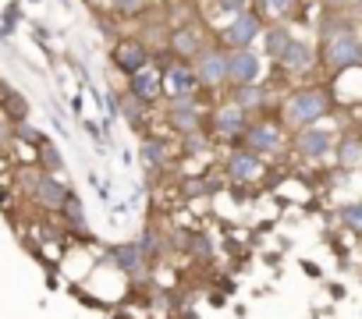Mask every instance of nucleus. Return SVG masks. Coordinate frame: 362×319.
<instances>
[{
  "mask_svg": "<svg viewBox=\"0 0 362 319\" xmlns=\"http://www.w3.org/2000/svg\"><path fill=\"white\" fill-rule=\"evenodd\" d=\"M163 89H167V96L170 92H203L199 78H196V68L189 61H170L163 68Z\"/></svg>",
  "mask_w": 362,
  "mask_h": 319,
  "instance_id": "nucleus-18",
  "label": "nucleus"
},
{
  "mask_svg": "<svg viewBox=\"0 0 362 319\" xmlns=\"http://www.w3.org/2000/svg\"><path fill=\"white\" fill-rule=\"evenodd\" d=\"M210 43H214V36H210L199 22H181V25H174L170 36H167V54H170L174 61H189V64H192Z\"/></svg>",
  "mask_w": 362,
  "mask_h": 319,
  "instance_id": "nucleus-10",
  "label": "nucleus"
},
{
  "mask_svg": "<svg viewBox=\"0 0 362 319\" xmlns=\"http://www.w3.org/2000/svg\"><path fill=\"white\" fill-rule=\"evenodd\" d=\"M89 181H93V188H96V195H100V199L107 203V199H110V188H107V185H103L100 178H89Z\"/></svg>",
  "mask_w": 362,
  "mask_h": 319,
  "instance_id": "nucleus-38",
  "label": "nucleus"
},
{
  "mask_svg": "<svg viewBox=\"0 0 362 319\" xmlns=\"http://www.w3.org/2000/svg\"><path fill=\"white\" fill-rule=\"evenodd\" d=\"M228 75H231V89L238 85H256L263 78V61L252 47L245 50H228Z\"/></svg>",
  "mask_w": 362,
  "mask_h": 319,
  "instance_id": "nucleus-15",
  "label": "nucleus"
},
{
  "mask_svg": "<svg viewBox=\"0 0 362 319\" xmlns=\"http://www.w3.org/2000/svg\"><path fill=\"white\" fill-rule=\"evenodd\" d=\"M110 64H114V71H121L128 78V75H135V71L153 64V50L139 36H117L114 47H110Z\"/></svg>",
  "mask_w": 362,
  "mask_h": 319,
  "instance_id": "nucleus-13",
  "label": "nucleus"
},
{
  "mask_svg": "<svg viewBox=\"0 0 362 319\" xmlns=\"http://www.w3.org/2000/svg\"><path fill=\"white\" fill-rule=\"evenodd\" d=\"M0 114H4L11 124H18V121H25V117H29V100H25L22 92H11L4 103H0Z\"/></svg>",
  "mask_w": 362,
  "mask_h": 319,
  "instance_id": "nucleus-30",
  "label": "nucleus"
},
{
  "mask_svg": "<svg viewBox=\"0 0 362 319\" xmlns=\"http://www.w3.org/2000/svg\"><path fill=\"white\" fill-rule=\"evenodd\" d=\"M15 142V124L4 117V114H0V149H8Z\"/></svg>",
  "mask_w": 362,
  "mask_h": 319,
  "instance_id": "nucleus-35",
  "label": "nucleus"
},
{
  "mask_svg": "<svg viewBox=\"0 0 362 319\" xmlns=\"http://www.w3.org/2000/svg\"><path fill=\"white\" fill-rule=\"evenodd\" d=\"M18 18H22V11H18V4H8V8H4V22H0V25H8V29L15 32V25H18Z\"/></svg>",
  "mask_w": 362,
  "mask_h": 319,
  "instance_id": "nucleus-36",
  "label": "nucleus"
},
{
  "mask_svg": "<svg viewBox=\"0 0 362 319\" xmlns=\"http://www.w3.org/2000/svg\"><path fill=\"white\" fill-rule=\"evenodd\" d=\"M323 8H327V11H351L355 0H323Z\"/></svg>",
  "mask_w": 362,
  "mask_h": 319,
  "instance_id": "nucleus-37",
  "label": "nucleus"
},
{
  "mask_svg": "<svg viewBox=\"0 0 362 319\" xmlns=\"http://www.w3.org/2000/svg\"><path fill=\"white\" fill-rule=\"evenodd\" d=\"M61 4H68V0H61Z\"/></svg>",
  "mask_w": 362,
  "mask_h": 319,
  "instance_id": "nucleus-40",
  "label": "nucleus"
},
{
  "mask_svg": "<svg viewBox=\"0 0 362 319\" xmlns=\"http://www.w3.org/2000/svg\"><path fill=\"white\" fill-rule=\"evenodd\" d=\"M170 248H181L185 255H192V259H199V263H210V259H214V238L203 234V231L174 234V238H170Z\"/></svg>",
  "mask_w": 362,
  "mask_h": 319,
  "instance_id": "nucleus-20",
  "label": "nucleus"
},
{
  "mask_svg": "<svg viewBox=\"0 0 362 319\" xmlns=\"http://www.w3.org/2000/svg\"><path fill=\"white\" fill-rule=\"evenodd\" d=\"M320 68V50L313 40H298L288 47V54L281 57V64H274V75H281L284 82H305L313 71Z\"/></svg>",
  "mask_w": 362,
  "mask_h": 319,
  "instance_id": "nucleus-8",
  "label": "nucleus"
},
{
  "mask_svg": "<svg viewBox=\"0 0 362 319\" xmlns=\"http://www.w3.org/2000/svg\"><path fill=\"white\" fill-rule=\"evenodd\" d=\"M107 259H110V266H117L132 284H139V287H146L149 284V273H153V263L146 259V252L139 248V241H121V245H110L107 252H103Z\"/></svg>",
  "mask_w": 362,
  "mask_h": 319,
  "instance_id": "nucleus-12",
  "label": "nucleus"
},
{
  "mask_svg": "<svg viewBox=\"0 0 362 319\" xmlns=\"http://www.w3.org/2000/svg\"><path fill=\"white\" fill-rule=\"evenodd\" d=\"M139 248L146 252V259H149V263H156V259L170 248V241H167V234H163L156 224H146V231L139 234Z\"/></svg>",
  "mask_w": 362,
  "mask_h": 319,
  "instance_id": "nucleus-27",
  "label": "nucleus"
},
{
  "mask_svg": "<svg viewBox=\"0 0 362 319\" xmlns=\"http://www.w3.org/2000/svg\"><path fill=\"white\" fill-rule=\"evenodd\" d=\"M192 68H196V78H199V89H203V92H224V89H231L228 50H224V47L210 43V47L192 61Z\"/></svg>",
  "mask_w": 362,
  "mask_h": 319,
  "instance_id": "nucleus-9",
  "label": "nucleus"
},
{
  "mask_svg": "<svg viewBox=\"0 0 362 319\" xmlns=\"http://www.w3.org/2000/svg\"><path fill=\"white\" fill-rule=\"evenodd\" d=\"M263 32H267V22H263L252 8H245V11H238L235 18H228L224 29L214 32V43L224 47V50H245V47H252L256 40H263Z\"/></svg>",
  "mask_w": 362,
  "mask_h": 319,
  "instance_id": "nucleus-7",
  "label": "nucleus"
},
{
  "mask_svg": "<svg viewBox=\"0 0 362 319\" xmlns=\"http://www.w3.org/2000/svg\"><path fill=\"white\" fill-rule=\"evenodd\" d=\"M206 117H210V110H170V114H163L170 131H177L181 138L196 135V131H206Z\"/></svg>",
  "mask_w": 362,
  "mask_h": 319,
  "instance_id": "nucleus-23",
  "label": "nucleus"
},
{
  "mask_svg": "<svg viewBox=\"0 0 362 319\" xmlns=\"http://www.w3.org/2000/svg\"><path fill=\"white\" fill-rule=\"evenodd\" d=\"M124 92L156 110V107L163 103V96H167V89H163V71H160L156 64H149V68L128 75V78H124Z\"/></svg>",
  "mask_w": 362,
  "mask_h": 319,
  "instance_id": "nucleus-14",
  "label": "nucleus"
},
{
  "mask_svg": "<svg viewBox=\"0 0 362 319\" xmlns=\"http://www.w3.org/2000/svg\"><path fill=\"white\" fill-rule=\"evenodd\" d=\"M238 145H245L249 152L263 156L267 164H274V160L291 152V131L284 128V121L277 114H259V117L249 121V128H245Z\"/></svg>",
  "mask_w": 362,
  "mask_h": 319,
  "instance_id": "nucleus-4",
  "label": "nucleus"
},
{
  "mask_svg": "<svg viewBox=\"0 0 362 319\" xmlns=\"http://www.w3.org/2000/svg\"><path fill=\"white\" fill-rule=\"evenodd\" d=\"M316 50H320V71L327 78L362 68V22H355L348 11H327L320 18Z\"/></svg>",
  "mask_w": 362,
  "mask_h": 319,
  "instance_id": "nucleus-1",
  "label": "nucleus"
},
{
  "mask_svg": "<svg viewBox=\"0 0 362 319\" xmlns=\"http://www.w3.org/2000/svg\"><path fill=\"white\" fill-rule=\"evenodd\" d=\"M177 152L170 149V142L163 135H142V164L149 167V174H160L170 167V160Z\"/></svg>",
  "mask_w": 362,
  "mask_h": 319,
  "instance_id": "nucleus-19",
  "label": "nucleus"
},
{
  "mask_svg": "<svg viewBox=\"0 0 362 319\" xmlns=\"http://www.w3.org/2000/svg\"><path fill=\"white\" fill-rule=\"evenodd\" d=\"M337 224L351 234H362V203H344L337 206Z\"/></svg>",
  "mask_w": 362,
  "mask_h": 319,
  "instance_id": "nucleus-29",
  "label": "nucleus"
},
{
  "mask_svg": "<svg viewBox=\"0 0 362 319\" xmlns=\"http://www.w3.org/2000/svg\"><path fill=\"white\" fill-rule=\"evenodd\" d=\"M358 135H362V124H358Z\"/></svg>",
  "mask_w": 362,
  "mask_h": 319,
  "instance_id": "nucleus-39",
  "label": "nucleus"
},
{
  "mask_svg": "<svg viewBox=\"0 0 362 319\" xmlns=\"http://www.w3.org/2000/svg\"><path fill=\"white\" fill-rule=\"evenodd\" d=\"M291 43H295L291 25H267V32H263V50H267V57H270L274 64H281V57L288 54Z\"/></svg>",
  "mask_w": 362,
  "mask_h": 319,
  "instance_id": "nucleus-24",
  "label": "nucleus"
},
{
  "mask_svg": "<svg viewBox=\"0 0 362 319\" xmlns=\"http://www.w3.org/2000/svg\"><path fill=\"white\" fill-rule=\"evenodd\" d=\"M334 145H337V135L330 128H323V124L291 131V156L305 160V164H316V160L334 156Z\"/></svg>",
  "mask_w": 362,
  "mask_h": 319,
  "instance_id": "nucleus-11",
  "label": "nucleus"
},
{
  "mask_svg": "<svg viewBox=\"0 0 362 319\" xmlns=\"http://www.w3.org/2000/svg\"><path fill=\"white\" fill-rule=\"evenodd\" d=\"M57 220L64 224V231L68 234H78L82 241H89L93 234H89V220H86V206H82V199L71 192L68 195V203H64V210L57 213Z\"/></svg>",
  "mask_w": 362,
  "mask_h": 319,
  "instance_id": "nucleus-22",
  "label": "nucleus"
},
{
  "mask_svg": "<svg viewBox=\"0 0 362 319\" xmlns=\"http://www.w3.org/2000/svg\"><path fill=\"white\" fill-rule=\"evenodd\" d=\"M337 100H334V89L330 85H320V82H309V85H295L284 103H281V121L288 131H302V128H313L320 121H327L334 114Z\"/></svg>",
  "mask_w": 362,
  "mask_h": 319,
  "instance_id": "nucleus-2",
  "label": "nucleus"
},
{
  "mask_svg": "<svg viewBox=\"0 0 362 319\" xmlns=\"http://www.w3.org/2000/svg\"><path fill=\"white\" fill-rule=\"evenodd\" d=\"M249 114L231 100V96H224V100H217L214 107H210V117H206V131H210V138L214 142H224V145H238L242 142V135H245V128H249Z\"/></svg>",
  "mask_w": 362,
  "mask_h": 319,
  "instance_id": "nucleus-5",
  "label": "nucleus"
},
{
  "mask_svg": "<svg viewBox=\"0 0 362 319\" xmlns=\"http://www.w3.org/2000/svg\"><path fill=\"white\" fill-rule=\"evenodd\" d=\"M334 164L341 171H358L362 167V135L358 131H344L334 145Z\"/></svg>",
  "mask_w": 362,
  "mask_h": 319,
  "instance_id": "nucleus-21",
  "label": "nucleus"
},
{
  "mask_svg": "<svg viewBox=\"0 0 362 319\" xmlns=\"http://www.w3.org/2000/svg\"><path fill=\"white\" fill-rule=\"evenodd\" d=\"M15 192H18L25 203H33L36 210H43L47 217H57L75 188L68 185V178L47 174V171H40L36 164H25V167L15 171Z\"/></svg>",
  "mask_w": 362,
  "mask_h": 319,
  "instance_id": "nucleus-3",
  "label": "nucleus"
},
{
  "mask_svg": "<svg viewBox=\"0 0 362 319\" xmlns=\"http://www.w3.org/2000/svg\"><path fill=\"white\" fill-rule=\"evenodd\" d=\"M252 11L267 25H291L302 18V0H252Z\"/></svg>",
  "mask_w": 362,
  "mask_h": 319,
  "instance_id": "nucleus-16",
  "label": "nucleus"
},
{
  "mask_svg": "<svg viewBox=\"0 0 362 319\" xmlns=\"http://www.w3.org/2000/svg\"><path fill=\"white\" fill-rule=\"evenodd\" d=\"M228 181H224V174L221 171H210V174H196V178H185L181 181V192H185L189 199H206V195H214L217 188H224Z\"/></svg>",
  "mask_w": 362,
  "mask_h": 319,
  "instance_id": "nucleus-25",
  "label": "nucleus"
},
{
  "mask_svg": "<svg viewBox=\"0 0 362 319\" xmlns=\"http://www.w3.org/2000/svg\"><path fill=\"white\" fill-rule=\"evenodd\" d=\"M210 145H214L210 131H196V135H185V138H181V156H203V152H210Z\"/></svg>",
  "mask_w": 362,
  "mask_h": 319,
  "instance_id": "nucleus-31",
  "label": "nucleus"
},
{
  "mask_svg": "<svg viewBox=\"0 0 362 319\" xmlns=\"http://www.w3.org/2000/svg\"><path fill=\"white\" fill-rule=\"evenodd\" d=\"M221 174L235 188H252L256 181L267 178V160L256 156V152H249L245 145H231L224 152V160H221Z\"/></svg>",
  "mask_w": 362,
  "mask_h": 319,
  "instance_id": "nucleus-6",
  "label": "nucleus"
},
{
  "mask_svg": "<svg viewBox=\"0 0 362 319\" xmlns=\"http://www.w3.org/2000/svg\"><path fill=\"white\" fill-rule=\"evenodd\" d=\"M15 142H22V145H33V149H40V145L47 142V135H43L40 128H33L29 121H18V124H15Z\"/></svg>",
  "mask_w": 362,
  "mask_h": 319,
  "instance_id": "nucleus-32",
  "label": "nucleus"
},
{
  "mask_svg": "<svg viewBox=\"0 0 362 319\" xmlns=\"http://www.w3.org/2000/svg\"><path fill=\"white\" fill-rule=\"evenodd\" d=\"M228 96H231L249 117L274 114V96H270V89H267L263 82H256V85H238V89H231Z\"/></svg>",
  "mask_w": 362,
  "mask_h": 319,
  "instance_id": "nucleus-17",
  "label": "nucleus"
},
{
  "mask_svg": "<svg viewBox=\"0 0 362 319\" xmlns=\"http://www.w3.org/2000/svg\"><path fill=\"white\" fill-rule=\"evenodd\" d=\"M117 18H139L146 11V0H110Z\"/></svg>",
  "mask_w": 362,
  "mask_h": 319,
  "instance_id": "nucleus-33",
  "label": "nucleus"
},
{
  "mask_svg": "<svg viewBox=\"0 0 362 319\" xmlns=\"http://www.w3.org/2000/svg\"><path fill=\"white\" fill-rule=\"evenodd\" d=\"M36 167L47 171V174H61V178H64V156H61V149H57L50 138L36 149Z\"/></svg>",
  "mask_w": 362,
  "mask_h": 319,
  "instance_id": "nucleus-28",
  "label": "nucleus"
},
{
  "mask_svg": "<svg viewBox=\"0 0 362 319\" xmlns=\"http://www.w3.org/2000/svg\"><path fill=\"white\" fill-rule=\"evenodd\" d=\"M149 114H153V107H146V103H139L135 96H128V92H121V117L128 121V128L135 131H142V135H149L146 131V124H149Z\"/></svg>",
  "mask_w": 362,
  "mask_h": 319,
  "instance_id": "nucleus-26",
  "label": "nucleus"
},
{
  "mask_svg": "<svg viewBox=\"0 0 362 319\" xmlns=\"http://www.w3.org/2000/svg\"><path fill=\"white\" fill-rule=\"evenodd\" d=\"M245 8H252V0H210V11H221V15H228V18H235V15L245 11Z\"/></svg>",
  "mask_w": 362,
  "mask_h": 319,
  "instance_id": "nucleus-34",
  "label": "nucleus"
}]
</instances>
